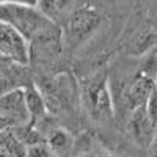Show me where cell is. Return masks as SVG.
<instances>
[{
    "label": "cell",
    "instance_id": "obj_1",
    "mask_svg": "<svg viewBox=\"0 0 157 157\" xmlns=\"http://www.w3.org/2000/svg\"><path fill=\"white\" fill-rule=\"evenodd\" d=\"M35 86L39 90L49 115L54 120L75 118L82 110V88L72 72L35 74Z\"/></svg>",
    "mask_w": 157,
    "mask_h": 157
},
{
    "label": "cell",
    "instance_id": "obj_2",
    "mask_svg": "<svg viewBox=\"0 0 157 157\" xmlns=\"http://www.w3.org/2000/svg\"><path fill=\"white\" fill-rule=\"evenodd\" d=\"M0 21L16 29L30 44L61 32L38 6L17 2H0Z\"/></svg>",
    "mask_w": 157,
    "mask_h": 157
},
{
    "label": "cell",
    "instance_id": "obj_3",
    "mask_svg": "<svg viewBox=\"0 0 157 157\" xmlns=\"http://www.w3.org/2000/svg\"><path fill=\"white\" fill-rule=\"evenodd\" d=\"M82 110L96 124H109L115 120V102L109 86V75L96 72L82 85Z\"/></svg>",
    "mask_w": 157,
    "mask_h": 157
},
{
    "label": "cell",
    "instance_id": "obj_4",
    "mask_svg": "<svg viewBox=\"0 0 157 157\" xmlns=\"http://www.w3.org/2000/svg\"><path fill=\"white\" fill-rule=\"evenodd\" d=\"M102 16L93 6H75L61 25L64 50H74L99 29Z\"/></svg>",
    "mask_w": 157,
    "mask_h": 157
},
{
    "label": "cell",
    "instance_id": "obj_5",
    "mask_svg": "<svg viewBox=\"0 0 157 157\" xmlns=\"http://www.w3.org/2000/svg\"><path fill=\"white\" fill-rule=\"evenodd\" d=\"M155 77H157L155 71L141 69L134 72L132 75H129L126 82H123L116 107H121L120 115H124V120L134 110L143 107L146 104L151 93L155 90Z\"/></svg>",
    "mask_w": 157,
    "mask_h": 157
},
{
    "label": "cell",
    "instance_id": "obj_6",
    "mask_svg": "<svg viewBox=\"0 0 157 157\" xmlns=\"http://www.w3.org/2000/svg\"><path fill=\"white\" fill-rule=\"evenodd\" d=\"M0 121L5 129H17L32 123L25 101V90H14L0 94Z\"/></svg>",
    "mask_w": 157,
    "mask_h": 157
},
{
    "label": "cell",
    "instance_id": "obj_7",
    "mask_svg": "<svg viewBox=\"0 0 157 157\" xmlns=\"http://www.w3.org/2000/svg\"><path fill=\"white\" fill-rule=\"evenodd\" d=\"M0 58L30 66V43L16 29L0 21Z\"/></svg>",
    "mask_w": 157,
    "mask_h": 157
},
{
    "label": "cell",
    "instance_id": "obj_8",
    "mask_svg": "<svg viewBox=\"0 0 157 157\" xmlns=\"http://www.w3.org/2000/svg\"><path fill=\"white\" fill-rule=\"evenodd\" d=\"M30 85H33V72L30 66H22L0 58V94L14 90H25Z\"/></svg>",
    "mask_w": 157,
    "mask_h": 157
},
{
    "label": "cell",
    "instance_id": "obj_9",
    "mask_svg": "<svg viewBox=\"0 0 157 157\" xmlns=\"http://www.w3.org/2000/svg\"><path fill=\"white\" fill-rule=\"evenodd\" d=\"M124 126H126V132L129 134L130 140H132L137 146L149 149L157 129L151 123L145 105L130 113L124 120Z\"/></svg>",
    "mask_w": 157,
    "mask_h": 157
},
{
    "label": "cell",
    "instance_id": "obj_10",
    "mask_svg": "<svg viewBox=\"0 0 157 157\" xmlns=\"http://www.w3.org/2000/svg\"><path fill=\"white\" fill-rule=\"evenodd\" d=\"M25 101H27V107L32 116V124H39L50 118L47 107H46V102L41 93H39V90L35 86V82L33 85L25 88Z\"/></svg>",
    "mask_w": 157,
    "mask_h": 157
},
{
    "label": "cell",
    "instance_id": "obj_11",
    "mask_svg": "<svg viewBox=\"0 0 157 157\" xmlns=\"http://www.w3.org/2000/svg\"><path fill=\"white\" fill-rule=\"evenodd\" d=\"M145 107H146V113H148V116H149L151 123H152L154 127L157 129V88L151 93L149 99H148L146 104H145Z\"/></svg>",
    "mask_w": 157,
    "mask_h": 157
},
{
    "label": "cell",
    "instance_id": "obj_12",
    "mask_svg": "<svg viewBox=\"0 0 157 157\" xmlns=\"http://www.w3.org/2000/svg\"><path fill=\"white\" fill-rule=\"evenodd\" d=\"M77 157H115L109 152H98V151H85V152H80Z\"/></svg>",
    "mask_w": 157,
    "mask_h": 157
},
{
    "label": "cell",
    "instance_id": "obj_13",
    "mask_svg": "<svg viewBox=\"0 0 157 157\" xmlns=\"http://www.w3.org/2000/svg\"><path fill=\"white\" fill-rule=\"evenodd\" d=\"M148 151H149L151 157H157V132H155V135L152 138V143H151V146H149Z\"/></svg>",
    "mask_w": 157,
    "mask_h": 157
},
{
    "label": "cell",
    "instance_id": "obj_14",
    "mask_svg": "<svg viewBox=\"0 0 157 157\" xmlns=\"http://www.w3.org/2000/svg\"><path fill=\"white\" fill-rule=\"evenodd\" d=\"M3 130H6V129H5V126H3V123H2V121H0V132H3Z\"/></svg>",
    "mask_w": 157,
    "mask_h": 157
},
{
    "label": "cell",
    "instance_id": "obj_15",
    "mask_svg": "<svg viewBox=\"0 0 157 157\" xmlns=\"http://www.w3.org/2000/svg\"><path fill=\"white\" fill-rule=\"evenodd\" d=\"M155 88H157V77H155Z\"/></svg>",
    "mask_w": 157,
    "mask_h": 157
}]
</instances>
